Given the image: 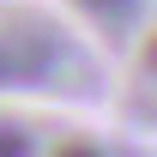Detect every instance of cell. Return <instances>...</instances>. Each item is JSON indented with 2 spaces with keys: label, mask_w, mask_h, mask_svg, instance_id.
<instances>
[{
  "label": "cell",
  "mask_w": 157,
  "mask_h": 157,
  "mask_svg": "<svg viewBox=\"0 0 157 157\" xmlns=\"http://www.w3.org/2000/svg\"><path fill=\"white\" fill-rule=\"evenodd\" d=\"M48 67V48L42 42H18V36H0V85L6 78H30Z\"/></svg>",
  "instance_id": "6da1fadb"
},
{
  "label": "cell",
  "mask_w": 157,
  "mask_h": 157,
  "mask_svg": "<svg viewBox=\"0 0 157 157\" xmlns=\"http://www.w3.org/2000/svg\"><path fill=\"white\" fill-rule=\"evenodd\" d=\"M0 157H30V133L12 127V121H0Z\"/></svg>",
  "instance_id": "7a4b0ae2"
},
{
  "label": "cell",
  "mask_w": 157,
  "mask_h": 157,
  "mask_svg": "<svg viewBox=\"0 0 157 157\" xmlns=\"http://www.w3.org/2000/svg\"><path fill=\"white\" fill-rule=\"evenodd\" d=\"M55 157H103V151H91V145H60Z\"/></svg>",
  "instance_id": "3957f363"
},
{
  "label": "cell",
  "mask_w": 157,
  "mask_h": 157,
  "mask_svg": "<svg viewBox=\"0 0 157 157\" xmlns=\"http://www.w3.org/2000/svg\"><path fill=\"white\" fill-rule=\"evenodd\" d=\"M85 6H97V12H121L127 0H85Z\"/></svg>",
  "instance_id": "277c9868"
}]
</instances>
